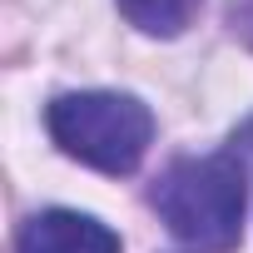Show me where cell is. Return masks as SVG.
<instances>
[{"instance_id":"7a4b0ae2","label":"cell","mask_w":253,"mask_h":253,"mask_svg":"<svg viewBox=\"0 0 253 253\" xmlns=\"http://www.w3.org/2000/svg\"><path fill=\"white\" fill-rule=\"evenodd\" d=\"M45 129L70 159L99 174H134L154 144V114L134 94L80 89V94H60L45 109Z\"/></svg>"},{"instance_id":"5b68a950","label":"cell","mask_w":253,"mask_h":253,"mask_svg":"<svg viewBox=\"0 0 253 253\" xmlns=\"http://www.w3.org/2000/svg\"><path fill=\"white\" fill-rule=\"evenodd\" d=\"M228 25H233V35L253 50V0H228Z\"/></svg>"},{"instance_id":"277c9868","label":"cell","mask_w":253,"mask_h":253,"mask_svg":"<svg viewBox=\"0 0 253 253\" xmlns=\"http://www.w3.org/2000/svg\"><path fill=\"white\" fill-rule=\"evenodd\" d=\"M199 10V0H119V15L144 35H179Z\"/></svg>"},{"instance_id":"3957f363","label":"cell","mask_w":253,"mask_h":253,"mask_svg":"<svg viewBox=\"0 0 253 253\" xmlns=\"http://www.w3.org/2000/svg\"><path fill=\"white\" fill-rule=\"evenodd\" d=\"M15 253H119V233L75 209H45L20 228Z\"/></svg>"},{"instance_id":"6da1fadb","label":"cell","mask_w":253,"mask_h":253,"mask_svg":"<svg viewBox=\"0 0 253 253\" xmlns=\"http://www.w3.org/2000/svg\"><path fill=\"white\" fill-rule=\"evenodd\" d=\"M243 204H248V189H243L238 154L179 159L154 184L159 218L194 253H228L243 238Z\"/></svg>"}]
</instances>
